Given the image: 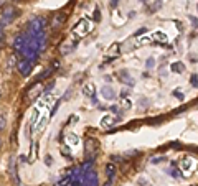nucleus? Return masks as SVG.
<instances>
[{"label": "nucleus", "instance_id": "nucleus-13", "mask_svg": "<svg viewBox=\"0 0 198 186\" xmlns=\"http://www.w3.org/2000/svg\"><path fill=\"white\" fill-rule=\"evenodd\" d=\"M152 66H154V59L149 58V59H147V68H152Z\"/></svg>", "mask_w": 198, "mask_h": 186}, {"label": "nucleus", "instance_id": "nucleus-15", "mask_svg": "<svg viewBox=\"0 0 198 186\" xmlns=\"http://www.w3.org/2000/svg\"><path fill=\"white\" fill-rule=\"evenodd\" d=\"M190 82H191V84H193V86H196V76H193V78H191V81H190Z\"/></svg>", "mask_w": 198, "mask_h": 186}, {"label": "nucleus", "instance_id": "nucleus-12", "mask_svg": "<svg viewBox=\"0 0 198 186\" xmlns=\"http://www.w3.org/2000/svg\"><path fill=\"white\" fill-rule=\"evenodd\" d=\"M94 18H96V20H101V12H99V8L94 10Z\"/></svg>", "mask_w": 198, "mask_h": 186}, {"label": "nucleus", "instance_id": "nucleus-11", "mask_svg": "<svg viewBox=\"0 0 198 186\" xmlns=\"http://www.w3.org/2000/svg\"><path fill=\"white\" fill-rule=\"evenodd\" d=\"M84 94H88L89 97H93V96H94V86H93V84H88V86L84 87Z\"/></svg>", "mask_w": 198, "mask_h": 186}, {"label": "nucleus", "instance_id": "nucleus-18", "mask_svg": "<svg viewBox=\"0 0 198 186\" xmlns=\"http://www.w3.org/2000/svg\"><path fill=\"white\" fill-rule=\"evenodd\" d=\"M5 3V0H0V7H2V5Z\"/></svg>", "mask_w": 198, "mask_h": 186}, {"label": "nucleus", "instance_id": "nucleus-6", "mask_svg": "<svg viewBox=\"0 0 198 186\" xmlns=\"http://www.w3.org/2000/svg\"><path fill=\"white\" fill-rule=\"evenodd\" d=\"M89 30H91V27H89V22H86V20H81V22L78 23V27L74 28V33L84 35V33H88Z\"/></svg>", "mask_w": 198, "mask_h": 186}, {"label": "nucleus", "instance_id": "nucleus-9", "mask_svg": "<svg viewBox=\"0 0 198 186\" xmlns=\"http://www.w3.org/2000/svg\"><path fill=\"white\" fill-rule=\"evenodd\" d=\"M103 96H104V97L106 99H112L114 97V91H112V89L111 87H103Z\"/></svg>", "mask_w": 198, "mask_h": 186}, {"label": "nucleus", "instance_id": "nucleus-4", "mask_svg": "<svg viewBox=\"0 0 198 186\" xmlns=\"http://www.w3.org/2000/svg\"><path fill=\"white\" fill-rule=\"evenodd\" d=\"M18 12L15 7H7L5 8V12H3V22H7V23H10V22H13L15 18L18 17Z\"/></svg>", "mask_w": 198, "mask_h": 186}, {"label": "nucleus", "instance_id": "nucleus-21", "mask_svg": "<svg viewBox=\"0 0 198 186\" xmlns=\"http://www.w3.org/2000/svg\"><path fill=\"white\" fill-rule=\"evenodd\" d=\"M15 2H18V0H15Z\"/></svg>", "mask_w": 198, "mask_h": 186}, {"label": "nucleus", "instance_id": "nucleus-19", "mask_svg": "<svg viewBox=\"0 0 198 186\" xmlns=\"http://www.w3.org/2000/svg\"><path fill=\"white\" fill-rule=\"evenodd\" d=\"M0 35H2V27H0Z\"/></svg>", "mask_w": 198, "mask_h": 186}, {"label": "nucleus", "instance_id": "nucleus-7", "mask_svg": "<svg viewBox=\"0 0 198 186\" xmlns=\"http://www.w3.org/2000/svg\"><path fill=\"white\" fill-rule=\"evenodd\" d=\"M106 175H107V181H114V176H116V165L109 163L106 166Z\"/></svg>", "mask_w": 198, "mask_h": 186}, {"label": "nucleus", "instance_id": "nucleus-1", "mask_svg": "<svg viewBox=\"0 0 198 186\" xmlns=\"http://www.w3.org/2000/svg\"><path fill=\"white\" fill-rule=\"evenodd\" d=\"M98 152H99L98 142H96L94 138H88L86 140V145H84V155L88 157L89 162H94V158H96V155H98Z\"/></svg>", "mask_w": 198, "mask_h": 186}, {"label": "nucleus", "instance_id": "nucleus-17", "mask_svg": "<svg viewBox=\"0 0 198 186\" xmlns=\"http://www.w3.org/2000/svg\"><path fill=\"white\" fill-rule=\"evenodd\" d=\"M2 127H3V119L0 117V129H2Z\"/></svg>", "mask_w": 198, "mask_h": 186}, {"label": "nucleus", "instance_id": "nucleus-8", "mask_svg": "<svg viewBox=\"0 0 198 186\" xmlns=\"http://www.w3.org/2000/svg\"><path fill=\"white\" fill-rule=\"evenodd\" d=\"M107 53H109V56H119V43H114L112 46H109Z\"/></svg>", "mask_w": 198, "mask_h": 186}, {"label": "nucleus", "instance_id": "nucleus-20", "mask_svg": "<svg viewBox=\"0 0 198 186\" xmlns=\"http://www.w3.org/2000/svg\"><path fill=\"white\" fill-rule=\"evenodd\" d=\"M0 143H2V140H0Z\"/></svg>", "mask_w": 198, "mask_h": 186}, {"label": "nucleus", "instance_id": "nucleus-16", "mask_svg": "<svg viewBox=\"0 0 198 186\" xmlns=\"http://www.w3.org/2000/svg\"><path fill=\"white\" fill-rule=\"evenodd\" d=\"M116 5H117V0H112V2H111V8H114Z\"/></svg>", "mask_w": 198, "mask_h": 186}, {"label": "nucleus", "instance_id": "nucleus-10", "mask_svg": "<svg viewBox=\"0 0 198 186\" xmlns=\"http://www.w3.org/2000/svg\"><path fill=\"white\" fill-rule=\"evenodd\" d=\"M172 71H174V73H183L185 71V66L182 65V63H174V65H172Z\"/></svg>", "mask_w": 198, "mask_h": 186}, {"label": "nucleus", "instance_id": "nucleus-14", "mask_svg": "<svg viewBox=\"0 0 198 186\" xmlns=\"http://www.w3.org/2000/svg\"><path fill=\"white\" fill-rule=\"evenodd\" d=\"M48 160H45V163H46V165H51L53 162H51V157H46Z\"/></svg>", "mask_w": 198, "mask_h": 186}, {"label": "nucleus", "instance_id": "nucleus-5", "mask_svg": "<svg viewBox=\"0 0 198 186\" xmlns=\"http://www.w3.org/2000/svg\"><path fill=\"white\" fill-rule=\"evenodd\" d=\"M18 71H20L23 76H28V74H30V71H31V63H30V61H27V59L20 61V63H18Z\"/></svg>", "mask_w": 198, "mask_h": 186}, {"label": "nucleus", "instance_id": "nucleus-3", "mask_svg": "<svg viewBox=\"0 0 198 186\" xmlns=\"http://www.w3.org/2000/svg\"><path fill=\"white\" fill-rule=\"evenodd\" d=\"M65 22H66V13H65V12H60V13H56V15L53 17L51 28H53V30H58V28H61L63 25H65Z\"/></svg>", "mask_w": 198, "mask_h": 186}, {"label": "nucleus", "instance_id": "nucleus-2", "mask_svg": "<svg viewBox=\"0 0 198 186\" xmlns=\"http://www.w3.org/2000/svg\"><path fill=\"white\" fill-rule=\"evenodd\" d=\"M81 186H98V175L94 170H88L83 175V183Z\"/></svg>", "mask_w": 198, "mask_h": 186}]
</instances>
